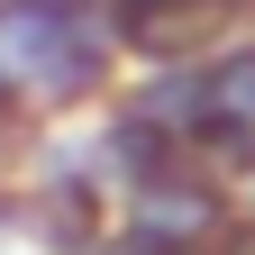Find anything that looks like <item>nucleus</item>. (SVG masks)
<instances>
[{"label":"nucleus","instance_id":"nucleus-1","mask_svg":"<svg viewBox=\"0 0 255 255\" xmlns=\"http://www.w3.org/2000/svg\"><path fill=\"white\" fill-rule=\"evenodd\" d=\"M0 73L18 91L73 101L110 73V27L82 18L73 0H0Z\"/></svg>","mask_w":255,"mask_h":255},{"label":"nucleus","instance_id":"nucleus-2","mask_svg":"<svg viewBox=\"0 0 255 255\" xmlns=\"http://www.w3.org/2000/svg\"><path fill=\"white\" fill-rule=\"evenodd\" d=\"M173 9H191V0H119V37H146V27H164Z\"/></svg>","mask_w":255,"mask_h":255}]
</instances>
